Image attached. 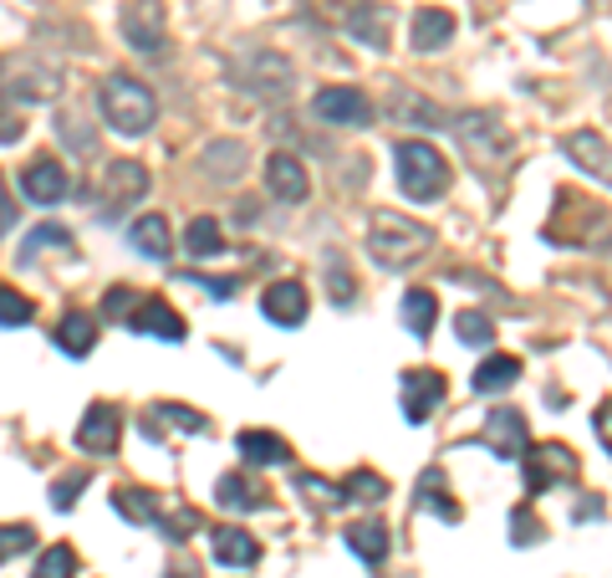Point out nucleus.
Returning a JSON list of instances; mask_svg holds the SVG:
<instances>
[{
    "instance_id": "f257e3e1",
    "label": "nucleus",
    "mask_w": 612,
    "mask_h": 578,
    "mask_svg": "<svg viewBox=\"0 0 612 578\" xmlns=\"http://www.w3.org/2000/svg\"><path fill=\"white\" fill-rule=\"evenodd\" d=\"M98 108H102V119H108V128H117L123 138L149 134L153 119H159V98H153V87H143L138 77H123V72L98 87Z\"/></svg>"
},
{
    "instance_id": "f03ea898",
    "label": "nucleus",
    "mask_w": 612,
    "mask_h": 578,
    "mask_svg": "<svg viewBox=\"0 0 612 578\" xmlns=\"http://www.w3.org/2000/svg\"><path fill=\"white\" fill-rule=\"evenodd\" d=\"M429 246H434L429 231H424L419 221H409V216H394V210L373 216V225H367V251H373V261H378V267H388V272L414 267Z\"/></svg>"
},
{
    "instance_id": "7ed1b4c3",
    "label": "nucleus",
    "mask_w": 612,
    "mask_h": 578,
    "mask_svg": "<svg viewBox=\"0 0 612 578\" xmlns=\"http://www.w3.org/2000/svg\"><path fill=\"white\" fill-rule=\"evenodd\" d=\"M398 164V189L409 195V200H439L449 189V180H454V170H449V159L434 144H419V138H409V144H398L394 153Z\"/></svg>"
},
{
    "instance_id": "20e7f679",
    "label": "nucleus",
    "mask_w": 612,
    "mask_h": 578,
    "mask_svg": "<svg viewBox=\"0 0 612 578\" xmlns=\"http://www.w3.org/2000/svg\"><path fill=\"white\" fill-rule=\"evenodd\" d=\"M230 77L246 87V93L271 98V102L291 98V87H297V67L286 62L282 51H265V47H246V51H240V57L230 62Z\"/></svg>"
},
{
    "instance_id": "39448f33",
    "label": "nucleus",
    "mask_w": 612,
    "mask_h": 578,
    "mask_svg": "<svg viewBox=\"0 0 612 578\" xmlns=\"http://www.w3.org/2000/svg\"><path fill=\"white\" fill-rule=\"evenodd\" d=\"M0 93L5 98H26V102L57 98L62 93V72L36 62V57H0Z\"/></svg>"
},
{
    "instance_id": "423d86ee",
    "label": "nucleus",
    "mask_w": 612,
    "mask_h": 578,
    "mask_svg": "<svg viewBox=\"0 0 612 578\" xmlns=\"http://www.w3.org/2000/svg\"><path fill=\"white\" fill-rule=\"evenodd\" d=\"M117 26H123V41H128L133 51L159 57V51L168 47V16H164L159 0H128L123 16H117Z\"/></svg>"
},
{
    "instance_id": "0eeeda50",
    "label": "nucleus",
    "mask_w": 612,
    "mask_h": 578,
    "mask_svg": "<svg viewBox=\"0 0 612 578\" xmlns=\"http://www.w3.org/2000/svg\"><path fill=\"white\" fill-rule=\"evenodd\" d=\"M98 195H102V216L113 221V216H123L128 205H138L143 195H149V170L138 164V159H117V164H108L98 180Z\"/></svg>"
},
{
    "instance_id": "6e6552de",
    "label": "nucleus",
    "mask_w": 612,
    "mask_h": 578,
    "mask_svg": "<svg viewBox=\"0 0 612 578\" xmlns=\"http://www.w3.org/2000/svg\"><path fill=\"white\" fill-rule=\"evenodd\" d=\"M445 394H449V384L439 369H409V374L398 379V405H403L409 426H424L434 409L445 405Z\"/></svg>"
},
{
    "instance_id": "1a4fd4ad",
    "label": "nucleus",
    "mask_w": 612,
    "mask_h": 578,
    "mask_svg": "<svg viewBox=\"0 0 612 578\" xmlns=\"http://www.w3.org/2000/svg\"><path fill=\"white\" fill-rule=\"evenodd\" d=\"M526 492L541 496L547 487H557V481H572L577 477V456L566 451V445H536V451H526Z\"/></svg>"
},
{
    "instance_id": "9d476101",
    "label": "nucleus",
    "mask_w": 612,
    "mask_h": 578,
    "mask_svg": "<svg viewBox=\"0 0 612 578\" xmlns=\"http://www.w3.org/2000/svg\"><path fill=\"white\" fill-rule=\"evenodd\" d=\"M480 445H490L500 460H521L530 451V430H526V415L521 409H490L485 415V435Z\"/></svg>"
},
{
    "instance_id": "9b49d317",
    "label": "nucleus",
    "mask_w": 612,
    "mask_h": 578,
    "mask_svg": "<svg viewBox=\"0 0 612 578\" xmlns=\"http://www.w3.org/2000/svg\"><path fill=\"white\" fill-rule=\"evenodd\" d=\"M312 108H316V119L342 123V128H363L373 119V102H367L363 87H322L312 98Z\"/></svg>"
},
{
    "instance_id": "f8f14e48",
    "label": "nucleus",
    "mask_w": 612,
    "mask_h": 578,
    "mask_svg": "<svg viewBox=\"0 0 612 578\" xmlns=\"http://www.w3.org/2000/svg\"><path fill=\"white\" fill-rule=\"evenodd\" d=\"M265 189H271L276 200L297 205V200H307L312 174H307V164H301L297 153H271V159H265Z\"/></svg>"
},
{
    "instance_id": "ddd939ff",
    "label": "nucleus",
    "mask_w": 612,
    "mask_h": 578,
    "mask_svg": "<svg viewBox=\"0 0 612 578\" xmlns=\"http://www.w3.org/2000/svg\"><path fill=\"white\" fill-rule=\"evenodd\" d=\"M128 323L138 328V333H149V339L184 343V318L164 303V297H143V303H138V307L128 312Z\"/></svg>"
},
{
    "instance_id": "4468645a",
    "label": "nucleus",
    "mask_w": 612,
    "mask_h": 578,
    "mask_svg": "<svg viewBox=\"0 0 612 578\" xmlns=\"http://www.w3.org/2000/svg\"><path fill=\"white\" fill-rule=\"evenodd\" d=\"M342 26H348V36H358L363 47H388V36H394V11H388L383 0H358Z\"/></svg>"
},
{
    "instance_id": "2eb2a0df",
    "label": "nucleus",
    "mask_w": 612,
    "mask_h": 578,
    "mask_svg": "<svg viewBox=\"0 0 612 578\" xmlns=\"http://www.w3.org/2000/svg\"><path fill=\"white\" fill-rule=\"evenodd\" d=\"M117 430H123L117 409L113 405H92L83 415V426H77V445H83V451H92V456H113V451H117Z\"/></svg>"
},
{
    "instance_id": "dca6fc26",
    "label": "nucleus",
    "mask_w": 612,
    "mask_h": 578,
    "mask_svg": "<svg viewBox=\"0 0 612 578\" xmlns=\"http://www.w3.org/2000/svg\"><path fill=\"white\" fill-rule=\"evenodd\" d=\"M261 312L276 328L307 323V287H301V282H276V287H265L261 292Z\"/></svg>"
},
{
    "instance_id": "f3484780",
    "label": "nucleus",
    "mask_w": 612,
    "mask_h": 578,
    "mask_svg": "<svg viewBox=\"0 0 612 578\" xmlns=\"http://www.w3.org/2000/svg\"><path fill=\"white\" fill-rule=\"evenodd\" d=\"M66 185H72V180H66V170L57 159H36L32 170L21 174V195L36 205H57L66 195Z\"/></svg>"
},
{
    "instance_id": "a211bd4d",
    "label": "nucleus",
    "mask_w": 612,
    "mask_h": 578,
    "mask_svg": "<svg viewBox=\"0 0 612 578\" xmlns=\"http://www.w3.org/2000/svg\"><path fill=\"white\" fill-rule=\"evenodd\" d=\"M92 343H98V318L92 312H66L62 323H57V348L66 358H87Z\"/></svg>"
},
{
    "instance_id": "6ab92c4d",
    "label": "nucleus",
    "mask_w": 612,
    "mask_h": 578,
    "mask_svg": "<svg viewBox=\"0 0 612 578\" xmlns=\"http://www.w3.org/2000/svg\"><path fill=\"white\" fill-rule=\"evenodd\" d=\"M210 553H215L220 568H250V563L261 558V543H255L250 532H240V528H220L215 543H210Z\"/></svg>"
},
{
    "instance_id": "aec40b11",
    "label": "nucleus",
    "mask_w": 612,
    "mask_h": 578,
    "mask_svg": "<svg viewBox=\"0 0 612 578\" xmlns=\"http://www.w3.org/2000/svg\"><path fill=\"white\" fill-rule=\"evenodd\" d=\"M128 241L149 256V261H168V256H174V236H168L164 216H138V221H133V231H128Z\"/></svg>"
},
{
    "instance_id": "412c9836",
    "label": "nucleus",
    "mask_w": 612,
    "mask_h": 578,
    "mask_svg": "<svg viewBox=\"0 0 612 578\" xmlns=\"http://www.w3.org/2000/svg\"><path fill=\"white\" fill-rule=\"evenodd\" d=\"M240 456L250 460V466H286L291 460V445L282 441V435H271V430H240Z\"/></svg>"
},
{
    "instance_id": "4be33fe9",
    "label": "nucleus",
    "mask_w": 612,
    "mask_h": 578,
    "mask_svg": "<svg viewBox=\"0 0 612 578\" xmlns=\"http://www.w3.org/2000/svg\"><path fill=\"white\" fill-rule=\"evenodd\" d=\"M460 138L475 144L485 153H505L511 149V128H500L496 113H475V119H460Z\"/></svg>"
},
{
    "instance_id": "5701e85b",
    "label": "nucleus",
    "mask_w": 612,
    "mask_h": 578,
    "mask_svg": "<svg viewBox=\"0 0 612 578\" xmlns=\"http://www.w3.org/2000/svg\"><path fill=\"white\" fill-rule=\"evenodd\" d=\"M454 41V16L449 11H439V5H424L414 16V47L419 51H439Z\"/></svg>"
},
{
    "instance_id": "b1692460",
    "label": "nucleus",
    "mask_w": 612,
    "mask_h": 578,
    "mask_svg": "<svg viewBox=\"0 0 612 578\" xmlns=\"http://www.w3.org/2000/svg\"><path fill=\"white\" fill-rule=\"evenodd\" d=\"M566 153L577 159L587 174L597 180H608V138L592 134V128H577V134H566Z\"/></svg>"
},
{
    "instance_id": "393cba45",
    "label": "nucleus",
    "mask_w": 612,
    "mask_h": 578,
    "mask_svg": "<svg viewBox=\"0 0 612 578\" xmlns=\"http://www.w3.org/2000/svg\"><path fill=\"white\" fill-rule=\"evenodd\" d=\"M515 379H521V358H511V354H490L480 364V369H475V379H470V384H475V390L480 394H505L515 384Z\"/></svg>"
},
{
    "instance_id": "a878e982",
    "label": "nucleus",
    "mask_w": 612,
    "mask_h": 578,
    "mask_svg": "<svg viewBox=\"0 0 612 578\" xmlns=\"http://www.w3.org/2000/svg\"><path fill=\"white\" fill-rule=\"evenodd\" d=\"M388 119L414 123V128H429V123H439V108H434L429 98H419L414 87H394V98H388Z\"/></svg>"
},
{
    "instance_id": "bb28decb",
    "label": "nucleus",
    "mask_w": 612,
    "mask_h": 578,
    "mask_svg": "<svg viewBox=\"0 0 612 578\" xmlns=\"http://www.w3.org/2000/svg\"><path fill=\"white\" fill-rule=\"evenodd\" d=\"M342 538H348V548L363 563H383L388 558V538H394V532H388V522H352Z\"/></svg>"
},
{
    "instance_id": "cd10ccee",
    "label": "nucleus",
    "mask_w": 612,
    "mask_h": 578,
    "mask_svg": "<svg viewBox=\"0 0 612 578\" xmlns=\"http://www.w3.org/2000/svg\"><path fill=\"white\" fill-rule=\"evenodd\" d=\"M184 251L199 256V261H210V256L225 251V231H220L215 216H195V221L184 225Z\"/></svg>"
},
{
    "instance_id": "c85d7f7f",
    "label": "nucleus",
    "mask_w": 612,
    "mask_h": 578,
    "mask_svg": "<svg viewBox=\"0 0 612 578\" xmlns=\"http://www.w3.org/2000/svg\"><path fill=\"white\" fill-rule=\"evenodd\" d=\"M204 170H210V180H240V170H246V144L240 138H215L204 149Z\"/></svg>"
},
{
    "instance_id": "c756f323",
    "label": "nucleus",
    "mask_w": 612,
    "mask_h": 578,
    "mask_svg": "<svg viewBox=\"0 0 612 578\" xmlns=\"http://www.w3.org/2000/svg\"><path fill=\"white\" fill-rule=\"evenodd\" d=\"M215 502L230 512H255L261 507V487L250 477H240V471H225V477L215 481Z\"/></svg>"
},
{
    "instance_id": "7c9ffc66",
    "label": "nucleus",
    "mask_w": 612,
    "mask_h": 578,
    "mask_svg": "<svg viewBox=\"0 0 612 578\" xmlns=\"http://www.w3.org/2000/svg\"><path fill=\"white\" fill-rule=\"evenodd\" d=\"M113 507L128 517V522H159L164 512H159V496L149 487H117L113 492Z\"/></svg>"
},
{
    "instance_id": "2f4dec72",
    "label": "nucleus",
    "mask_w": 612,
    "mask_h": 578,
    "mask_svg": "<svg viewBox=\"0 0 612 578\" xmlns=\"http://www.w3.org/2000/svg\"><path fill=\"white\" fill-rule=\"evenodd\" d=\"M434 318H439V303H434L429 287H414L409 297H403V328H409L414 339H429Z\"/></svg>"
},
{
    "instance_id": "473e14b6",
    "label": "nucleus",
    "mask_w": 612,
    "mask_h": 578,
    "mask_svg": "<svg viewBox=\"0 0 612 578\" xmlns=\"http://www.w3.org/2000/svg\"><path fill=\"white\" fill-rule=\"evenodd\" d=\"M153 415H159V420H143V430H149V435H164V426L168 430H189V435H199V430H204V415H199V409H189V405H159Z\"/></svg>"
},
{
    "instance_id": "72a5a7b5",
    "label": "nucleus",
    "mask_w": 612,
    "mask_h": 578,
    "mask_svg": "<svg viewBox=\"0 0 612 578\" xmlns=\"http://www.w3.org/2000/svg\"><path fill=\"white\" fill-rule=\"evenodd\" d=\"M419 507L434 512V517H445V522H460V507L445 502V477H439V471H429V477L419 481Z\"/></svg>"
},
{
    "instance_id": "f704fd0d",
    "label": "nucleus",
    "mask_w": 612,
    "mask_h": 578,
    "mask_svg": "<svg viewBox=\"0 0 612 578\" xmlns=\"http://www.w3.org/2000/svg\"><path fill=\"white\" fill-rule=\"evenodd\" d=\"M454 333H460L464 348H485V343L496 339V323H490L485 312H470V307H464L460 318H454Z\"/></svg>"
},
{
    "instance_id": "c9c22d12",
    "label": "nucleus",
    "mask_w": 612,
    "mask_h": 578,
    "mask_svg": "<svg viewBox=\"0 0 612 578\" xmlns=\"http://www.w3.org/2000/svg\"><path fill=\"white\" fill-rule=\"evenodd\" d=\"M77 574V553L66 543H57V548H47L41 558H36V574L32 578H72Z\"/></svg>"
},
{
    "instance_id": "e433bc0d",
    "label": "nucleus",
    "mask_w": 612,
    "mask_h": 578,
    "mask_svg": "<svg viewBox=\"0 0 612 578\" xmlns=\"http://www.w3.org/2000/svg\"><path fill=\"white\" fill-rule=\"evenodd\" d=\"M342 496H348V502H383V496H388V481H383L378 471H352Z\"/></svg>"
},
{
    "instance_id": "4c0bfd02",
    "label": "nucleus",
    "mask_w": 612,
    "mask_h": 578,
    "mask_svg": "<svg viewBox=\"0 0 612 578\" xmlns=\"http://www.w3.org/2000/svg\"><path fill=\"white\" fill-rule=\"evenodd\" d=\"M32 297H21L16 287H0V328H21V323H32Z\"/></svg>"
},
{
    "instance_id": "58836bf2",
    "label": "nucleus",
    "mask_w": 612,
    "mask_h": 578,
    "mask_svg": "<svg viewBox=\"0 0 612 578\" xmlns=\"http://www.w3.org/2000/svg\"><path fill=\"white\" fill-rule=\"evenodd\" d=\"M297 492L312 496V502H322V507H342V502H348V496H342V487H332V481L312 477V471H301V477H297Z\"/></svg>"
},
{
    "instance_id": "ea45409f",
    "label": "nucleus",
    "mask_w": 612,
    "mask_h": 578,
    "mask_svg": "<svg viewBox=\"0 0 612 578\" xmlns=\"http://www.w3.org/2000/svg\"><path fill=\"white\" fill-rule=\"evenodd\" d=\"M32 543H36V532L26 528V522H5V528H0V563H11L16 553H26Z\"/></svg>"
},
{
    "instance_id": "a19ab883",
    "label": "nucleus",
    "mask_w": 612,
    "mask_h": 578,
    "mask_svg": "<svg viewBox=\"0 0 612 578\" xmlns=\"http://www.w3.org/2000/svg\"><path fill=\"white\" fill-rule=\"evenodd\" d=\"M195 528H199L195 507H179V512H168V517H159V532H164L168 543H184V532H195Z\"/></svg>"
},
{
    "instance_id": "79ce46f5",
    "label": "nucleus",
    "mask_w": 612,
    "mask_h": 578,
    "mask_svg": "<svg viewBox=\"0 0 612 578\" xmlns=\"http://www.w3.org/2000/svg\"><path fill=\"white\" fill-rule=\"evenodd\" d=\"M83 487H87V471H66V477L51 487V502H57L62 512H72V507H77V492H83Z\"/></svg>"
},
{
    "instance_id": "37998d69",
    "label": "nucleus",
    "mask_w": 612,
    "mask_h": 578,
    "mask_svg": "<svg viewBox=\"0 0 612 578\" xmlns=\"http://www.w3.org/2000/svg\"><path fill=\"white\" fill-rule=\"evenodd\" d=\"M41 246H72V236H66V231H57V225H47V231H32V236H26V246H21V261H32L36 251H41Z\"/></svg>"
},
{
    "instance_id": "c03bdc74",
    "label": "nucleus",
    "mask_w": 612,
    "mask_h": 578,
    "mask_svg": "<svg viewBox=\"0 0 612 578\" xmlns=\"http://www.w3.org/2000/svg\"><path fill=\"white\" fill-rule=\"evenodd\" d=\"M307 5H312V16L332 21V26H342V21L352 16V5H358V0H307Z\"/></svg>"
},
{
    "instance_id": "a18cd8bd",
    "label": "nucleus",
    "mask_w": 612,
    "mask_h": 578,
    "mask_svg": "<svg viewBox=\"0 0 612 578\" xmlns=\"http://www.w3.org/2000/svg\"><path fill=\"white\" fill-rule=\"evenodd\" d=\"M511 538H515V543H521V548H526V543H536V538H541V522H536V517H530L526 507H521V512H511Z\"/></svg>"
},
{
    "instance_id": "49530a36",
    "label": "nucleus",
    "mask_w": 612,
    "mask_h": 578,
    "mask_svg": "<svg viewBox=\"0 0 612 578\" xmlns=\"http://www.w3.org/2000/svg\"><path fill=\"white\" fill-rule=\"evenodd\" d=\"M21 134H26V123H21V113L11 108V102H0V144H16Z\"/></svg>"
},
{
    "instance_id": "de8ad7c7",
    "label": "nucleus",
    "mask_w": 612,
    "mask_h": 578,
    "mask_svg": "<svg viewBox=\"0 0 612 578\" xmlns=\"http://www.w3.org/2000/svg\"><path fill=\"white\" fill-rule=\"evenodd\" d=\"M128 307H133V287H113V292H108V307H102V312H108V318H123Z\"/></svg>"
},
{
    "instance_id": "09e8293b",
    "label": "nucleus",
    "mask_w": 612,
    "mask_h": 578,
    "mask_svg": "<svg viewBox=\"0 0 612 578\" xmlns=\"http://www.w3.org/2000/svg\"><path fill=\"white\" fill-rule=\"evenodd\" d=\"M11 221H16V205H11V195H5V180H0V231H11Z\"/></svg>"
},
{
    "instance_id": "8fccbe9b",
    "label": "nucleus",
    "mask_w": 612,
    "mask_h": 578,
    "mask_svg": "<svg viewBox=\"0 0 612 578\" xmlns=\"http://www.w3.org/2000/svg\"><path fill=\"white\" fill-rule=\"evenodd\" d=\"M164 578H195V574H189V568H184V574H179V568H168V574Z\"/></svg>"
}]
</instances>
